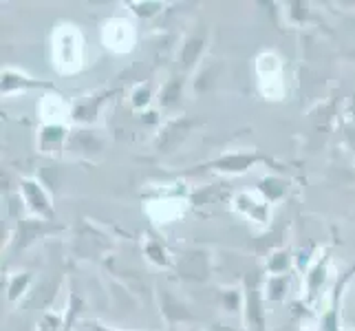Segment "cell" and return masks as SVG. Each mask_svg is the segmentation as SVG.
Returning <instances> with one entry per match:
<instances>
[{
    "mask_svg": "<svg viewBox=\"0 0 355 331\" xmlns=\"http://www.w3.org/2000/svg\"><path fill=\"white\" fill-rule=\"evenodd\" d=\"M269 289H272V298H283V289H287V278H269Z\"/></svg>",
    "mask_w": 355,
    "mask_h": 331,
    "instance_id": "cell-8",
    "label": "cell"
},
{
    "mask_svg": "<svg viewBox=\"0 0 355 331\" xmlns=\"http://www.w3.org/2000/svg\"><path fill=\"white\" fill-rule=\"evenodd\" d=\"M256 155H227L223 159H218L214 164L218 170H227V173H243L245 168H250V164L256 162Z\"/></svg>",
    "mask_w": 355,
    "mask_h": 331,
    "instance_id": "cell-5",
    "label": "cell"
},
{
    "mask_svg": "<svg viewBox=\"0 0 355 331\" xmlns=\"http://www.w3.org/2000/svg\"><path fill=\"white\" fill-rule=\"evenodd\" d=\"M245 307H248V325L254 331H263V312H261V300H259V289L248 287V296H245Z\"/></svg>",
    "mask_w": 355,
    "mask_h": 331,
    "instance_id": "cell-3",
    "label": "cell"
},
{
    "mask_svg": "<svg viewBox=\"0 0 355 331\" xmlns=\"http://www.w3.org/2000/svg\"><path fill=\"white\" fill-rule=\"evenodd\" d=\"M93 329H95V331H117V329H108V327H104V325H100V323H93Z\"/></svg>",
    "mask_w": 355,
    "mask_h": 331,
    "instance_id": "cell-9",
    "label": "cell"
},
{
    "mask_svg": "<svg viewBox=\"0 0 355 331\" xmlns=\"http://www.w3.org/2000/svg\"><path fill=\"white\" fill-rule=\"evenodd\" d=\"M22 192H24V201L29 203L31 210L40 212L46 219H53V207L51 201L44 194V190L38 186L35 181H22Z\"/></svg>",
    "mask_w": 355,
    "mask_h": 331,
    "instance_id": "cell-1",
    "label": "cell"
},
{
    "mask_svg": "<svg viewBox=\"0 0 355 331\" xmlns=\"http://www.w3.org/2000/svg\"><path fill=\"white\" fill-rule=\"evenodd\" d=\"M29 283V274H24V276H16L14 280H11V285H9V298L11 300H16L20 294L24 291V287H27Z\"/></svg>",
    "mask_w": 355,
    "mask_h": 331,
    "instance_id": "cell-7",
    "label": "cell"
},
{
    "mask_svg": "<svg viewBox=\"0 0 355 331\" xmlns=\"http://www.w3.org/2000/svg\"><path fill=\"white\" fill-rule=\"evenodd\" d=\"M324 272H327V259H322L320 263H318L311 272H309V276H307V287H309V298H313L315 296V291L320 289V285H322V280H324Z\"/></svg>",
    "mask_w": 355,
    "mask_h": 331,
    "instance_id": "cell-6",
    "label": "cell"
},
{
    "mask_svg": "<svg viewBox=\"0 0 355 331\" xmlns=\"http://www.w3.org/2000/svg\"><path fill=\"white\" fill-rule=\"evenodd\" d=\"M29 89V87H42V89H53L49 82H40V80H31V78H24L16 71H5L3 73V93H11L16 89Z\"/></svg>",
    "mask_w": 355,
    "mask_h": 331,
    "instance_id": "cell-2",
    "label": "cell"
},
{
    "mask_svg": "<svg viewBox=\"0 0 355 331\" xmlns=\"http://www.w3.org/2000/svg\"><path fill=\"white\" fill-rule=\"evenodd\" d=\"M353 269H355V267H353ZM353 269H351V272H353ZM351 272H347L345 276H342V280H338L336 291H334V303H331V309H329V314L324 316V321H322V331H340V323H338V298H340L342 289H345L347 280L351 278Z\"/></svg>",
    "mask_w": 355,
    "mask_h": 331,
    "instance_id": "cell-4",
    "label": "cell"
}]
</instances>
